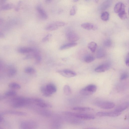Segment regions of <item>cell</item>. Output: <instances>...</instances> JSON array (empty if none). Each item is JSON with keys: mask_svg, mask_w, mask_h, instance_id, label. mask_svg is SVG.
Segmentation results:
<instances>
[{"mask_svg": "<svg viewBox=\"0 0 129 129\" xmlns=\"http://www.w3.org/2000/svg\"><path fill=\"white\" fill-rule=\"evenodd\" d=\"M112 4V1L107 0L103 2L101 5L100 8L102 10H104L109 8Z\"/></svg>", "mask_w": 129, "mask_h": 129, "instance_id": "obj_17", "label": "cell"}, {"mask_svg": "<svg viewBox=\"0 0 129 129\" xmlns=\"http://www.w3.org/2000/svg\"><path fill=\"white\" fill-rule=\"evenodd\" d=\"M94 59V57L91 55H87L84 58V61L87 63H90L92 62Z\"/></svg>", "mask_w": 129, "mask_h": 129, "instance_id": "obj_31", "label": "cell"}, {"mask_svg": "<svg viewBox=\"0 0 129 129\" xmlns=\"http://www.w3.org/2000/svg\"><path fill=\"white\" fill-rule=\"evenodd\" d=\"M128 77V75L126 73H124L122 74L121 76L120 79L121 80H124L127 79Z\"/></svg>", "mask_w": 129, "mask_h": 129, "instance_id": "obj_40", "label": "cell"}, {"mask_svg": "<svg viewBox=\"0 0 129 129\" xmlns=\"http://www.w3.org/2000/svg\"><path fill=\"white\" fill-rule=\"evenodd\" d=\"M2 22L3 21L2 20L0 19V24H1L2 23Z\"/></svg>", "mask_w": 129, "mask_h": 129, "instance_id": "obj_48", "label": "cell"}, {"mask_svg": "<svg viewBox=\"0 0 129 129\" xmlns=\"http://www.w3.org/2000/svg\"><path fill=\"white\" fill-rule=\"evenodd\" d=\"M6 1L5 0H0V5H2L3 4H4L6 2Z\"/></svg>", "mask_w": 129, "mask_h": 129, "instance_id": "obj_45", "label": "cell"}, {"mask_svg": "<svg viewBox=\"0 0 129 129\" xmlns=\"http://www.w3.org/2000/svg\"><path fill=\"white\" fill-rule=\"evenodd\" d=\"M52 1L51 0H46L45 1L46 3H50Z\"/></svg>", "mask_w": 129, "mask_h": 129, "instance_id": "obj_47", "label": "cell"}, {"mask_svg": "<svg viewBox=\"0 0 129 129\" xmlns=\"http://www.w3.org/2000/svg\"><path fill=\"white\" fill-rule=\"evenodd\" d=\"M129 106V103L126 102L122 104L117 106L114 110L116 112L121 113L127 109Z\"/></svg>", "mask_w": 129, "mask_h": 129, "instance_id": "obj_11", "label": "cell"}, {"mask_svg": "<svg viewBox=\"0 0 129 129\" xmlns=\"http://www.w3.org/2000/svg\"><path fill=\"white\" fill-rule=\"evenodd\" d=\"M124 7V5L121 2H118L115 6L114 11L116 13H118Z\"/></svg>", "mask_w": 129, "mask_h": 129, "instance_id": "obj_20", "label": "cell"}, {"mask_svg": "<svg viewBox=\"0 0 129 129\" xmlns=\"http://www.w3.org/2000/svg\"><path fill=\"white\" fill-rule=\"evenodd\" d=\"M4 98L3 97H2V96L0 95V100L2 99V98Z\"/></svg>", "mask_w": 129, "mask_h": 129, "instance_id": "obj_49", "label": "cell"}, {"mask_svg": "<svg viewBox=\"0 0 129 129\" xmlns=\"http://www.w3.org/2000/svg\"><path fill=\"white\" fill-rule=\"evenodd\" d=\"M24 72L27 74H34L36 73V70L33 68L30 67L26 68L24 69Z\"/></svg>", "mask_w": 129, "mask_h": 129, "instance_id": "obj_34", "label": "cell"}, {"mask_svg": "<svg viewBox=\"0 0 129 129\" xmlns=\"http://www.w3.org/2000/svg\"><path fill=\"white\" fill-rule=\"evenodd\" d=\"M37 124L33 121H26L22 122L20 125V129H35Z\"/></svg>", "mask_w": 129, "mask_h": 129, "instance_id": "obj_5", "label": "cell"}, {"mask_svg": "<svg viewBox=\"0 0 129 129\" xmlns=\"http://www.w3.org/2000/svg\"><path fill=\"white\" fill-rule=\"evenodd\" d=\"M53 23L55 25L58 27L63 26L65 25L64 22L61 21H56Z\"/></svg>", "mask_w": 129, "mask_h": 129, "instance_id": "obj_38", "label": "cell"}, {"mask_svg": "<svg viewBox=\"0 0 129 129\" xmlns=\"http://www.w3.org/2000/svg\"><path fill=\"white\" fill-rule=\"evenodd\" d=\"M52 35L51 34H47L43 39L42 41L43 42H45L49 40V38Z\"/></svg>", "mask_w": 129, "mask_h": 129, "instance_id": "obj_41", "label": "cell"}, {"mask_svg": "<svg viewBox=\"0 0 129 129\" xmlns=\"http://www.w3.org/2000/svg\"><path fill=\"white\" fill-rule=\"evenodd\" d=\"M105 54L104 50L102 48H99L96 54V57L98 58H100L104 57Z\"/></svg>", "mask_w": 129, "mask_h": 129, "instance_id": "obj_21", "label": "cell"}, {"mask_svg": "<svg viewBox=\"0 0 129 129\" xmlns=\"http://www.w3.org/2000/svg\"><path fill=\"white\" fill-rule=\"evenodd\" d=\"M47 91L51 94L57 91V88L54 84L50 83L45 86Z\"/></svg>", "mask_w": 129, "mask_h": 129, "instance_id": "obj_12", "label": "cell"}, {"mask_svg": "<svg viewBox=\"0 0 129 129\" xmlns=\"http://www.w3.org/2000/svg\"><path fill=\"white\" fill-rule=\"evenodd\" d=\"M0 129H3L2 128L0 127Z\"/></svg>", "mask_w": 129, "mask_h": 129, "instance_id": "obj_51", "label": "cell"}, {"mask_svg": "<svg viewBox=\"0 0 129 129\" xmlns=\"http://www.w3.org/2000/svg\"><path fill=\"white\" fill-rule=\"evenodd\" d=\"M56 72L63 76L67 78L73 77L77 75L75 72L68 69L59 70Z\"/></svg>", "mask_w": 129, "mask_h": 129, "instance_id": "obj_6", "label": "cell"}, {"mask_svg": "<svg viewBox=\"0 0 129 129\" xmlns=\"http://www.w3.org/2000/svg\"><path fill=\"white\" fill-rule=\"evenodd\" d=\"M93 129V128H88V129Z\"/></svg>", "mask_w": 129, "mask_h": 129, "instance_id": "obj_52", "label": "cell"}, {"mask_svg": "<svg viewBox=\"0 0 129 129\" xmlns=\"http://www.w3.org/2000/svg\"><path fill=\"white\" fill-rule=\"evenodd\" d=\"M17 72L16 69L14 68L10 69L8 71V75L9 77H12L15 76Z\"/></svg>", "mask_w": 129, "mask_h": 129, "instance_id": "obj_33", "label": "cell"}, {"mask_svg": "<svg viewBox=\"0 0 129 129\" xmlns=\"http://www.w3.org/2000/svg\"><path fill=\"white\" fill-rule=\"evenodd\" d=\"M81 27L83 28L88 30H95L96 29V26L93 24L89 23H82Z\"/></svg>", "mask_w": 129, "mask_h": 129, "instance_id": "obj_15", "label": "cell"}, {"mask_svg": "<svg viewBox=\"0 0 129 129\" xmlns=\"http://www.w3.org/2000/svg\"><path fill=\"white\" fill-rule=\"evenodd\" d=\"M129 54H128L125 61V64L126 65L128 66H129Z\"/></svg>", "mask_w": 129, "mask_h": 129, "instance_id": "obj_43", "label": "cell"}, {"mask_svg": "<svg viewBox=\"0 0 129 129\" xmlns=\"http://www.w3.org/2000/svg\"><path fill=\"white\" fill-rule=\"evenodd\" d=\"M40 90L42 93L43 96L46 97H49L51 96V94L47 91L45 86H42Z\"/></svg>", "mask_w": 129, "mask_h": 129, "instance_id": "obj_29", "label": "cell"}, {"mask_svg": "<svg viewBox=\"0 0 129 129\" xmlns=\"http://www.w3.org/2000/svg\"><path fill=\"white\" fill-rule=\"evenodd\" d=\"M62 113L66 115L73 116L79 119L89 120L94 119L95 117L92 115L87 114L80 113L69 111H64Z\"/></svg>", "mask_w": 129, "mask_h": 129, "instance_id": "obj_2", "label": "cell"}, {"mask_svg": "<svg viewBox=\"0 0 129 129\" xmlns=\"http://www.w3.org/2000/svg\"><path fill=\"white\" fill-rule=\"evenodd\" d=\"M76 6L75 5L73 6L70 10V15L71 16L74 15L76 13Z\"/></svg>", "mask_w": 129, "mask_h": 129, "instance_id": "obj_39", "label": "cell"}, {"mask_svg": "<svg viewBox=\"0 0 129 129\" xmlns=\"http://www.w3.org/2000/svg\"><path fill=\"white\" fill-rule=\"evenodd\" d=\"M5 114H14L17 115L21 116H25L26 115V114L24 112L17 111H7L4 112H2L1 115Z\"/></svg>", "mask_w": 129, "mask_h": 129, "instance_id": "obj_18", "label": "cell"}, {"mask_svg": "<svg viewBox=\"0 0 129 129\" xmlns=\"http://www.w3.org/2000/svg\"><path fill=\"white\" fill-rule=\"evenodd\" d=\"M38 107L42 108L51 107L52 106L50 104L45 103V102L38 103L36 104Z\"/></svg>", "mask_w": 129, "mask_h": 129, "instance_id": "obj_35", "label": "cell"}, {"mask_svg": "<svg viewBox=\"0 0 129 129\" xmlns=\"http://www.w3.org/2000/svg\"><path fill=\"white\" fill-rule=\"evenodd\" d=\"M9 87L12 89H19L21 88L20 85L18 84L15 82H11L8 85Z\"/></svg>", "mask_w": 129, "mask_h": 129, "instance_id": "obj_28", "label": "cell"}, {"mask_svg": "<svg viewBox=\"0 0 129 129\" xmlns=\"http://www.w3.org/2000/svg\"><path fill=\"white\" fill-rule=\"evenodd\" d=\"M34 50L29 47H21L18 48V51L19 53L22 54L27 53L33 52Z\"/></svg>", "mask_w": 129, "mask_h": 129, "instance_id": "obj_13", "label": "cell"}, {"mask_svg": "<svg viewBox=\"0 0 129 129\" xmlns=\"http://www.w3.org/2000/svg\"><path fill=\"white\" fill-rule=\"evenodd\" d=\"M110 66L108 63H104L97 67L95 69V72L101 73L105 72L109 69Z\"/></svg>", "mask_w": 129, "mask_h": 129, "instance_id": "obj_10", "label": "cell"}, {"mask_svg": "<svg viewBox=\"0 0 129 129\" xmlns=\"http://www.w3.org/2000/svg\"><path fill=\"white\" fill-rule=\"evenodd\" d=\"M33 57L36 60L37 63H39L41 60V57L39 53L34 50L33 52Z\"/></svg>", "mask_w": 129, "mask_h": 129, "instance_id": "obj_32", "label": "cell"}, {"mask_svg": "<svg viewBox=\"0 0 129 129\" xmlns=\"http://www.w3.org/2000/svg\"><path fill=\"white\" fill-rule=\"evenodd\" d=\"M112 44V40L109 39H106L104 42V46L106 47H110L111 46Z\"/></svg>", "mask_w": 129, "mask_h": 129, "instance_id": "obj_37", "label": "cell"}, {"mask_svg": "<svg viewBox=\"0 0 129 129\" xmlns=\"http://www.w3.org/2000/svg\"><path fill=\"white\" fill-rule=\"evenodd\" d=\"M36 9L40 16L42 18L44 19H46L47 18L48 15L43 9L38 6L36 7Z\"/></svg>", "mask_w": 129, "mask_h": 129, "instance_id": "obj_14", "label": "cell"}, {"mask_svg": "<svg viewBox=\"0 0 129 129\" xmlns=\"http://www.w3.org/2000/svg\"><path fill=\"white\" fill-rule=\"evenodd\" d=\"M21 3V1H19L18 2L15 8V10L16 11H18L19 10Z\"/></svg>", "mask_w": 129, "mask_h": 129, "instance_id": "obj_42", "label": "cell"}, {"mask_svg": "<svg viewBox=\"0 0 129 129\" xmlns=\"http://www.w3.org/2000/svg\"><path fill=\"white\" fill-rule=\"evenodd\" d=\"M109 16V13L107 11H104L101 14V18L103 20L107 21L108 20Z\"/></svg>", "mask_w": 129, "mask_h": 129, "instance_id": "obj_30", "label": "cell"}, {"mask_svg": "<svg viewBox=\"0 0 129 129\" xmlns=\"http://www.w3.org/2000/svg\"><path fill=\"white\" fill-rule=\"evenodd\" d=\"M96 105L99 108L105 109H109L113 108L115 106V104L112 102L100 101L97 102Z\"/></svg>", "mask_w": 129, "mask_h": 129, "instance_id": "obj_4", "label": "cell"}, {"mask_svg": "<svg viewBox=\"0 0 129 129\" xmlns=\"http://www.w3.org/2000/svg\"><path fill=\"white\" fill-rule=\"evenodd\" d=\"M72 109L74 110L81 112L88 111L93 110L89 107H73Z\"/></svg>", "mask_w": 129, "mask_h": 129, "instance_id": "obj_19", "label": "cell"}, {"mask_svg": "<svg viewBox=\"0 0 129 129\" xmlns=\"http://www.w3.org/2000/svg\"><path fill=\"white\" fill-rule=\"evenodd\" d=\"M3 118L2 117V115L1 114L0 115V123L3 121Z\"/></svg>", "mask_w": 129, "mask_h": 129, "instance_id": "obj_46", "label": "cell"}, {"mask_svg": "<svg viewBox=\"0 0 129 129\" xmlns=\"http://www.w3.org/2000/svg\"><path fill=\"white\" fill-rule=\"evenodd\" d=\"M14 6L13 4L12 3H8L3 5L1 7V9L4 10H10L12 9Z\"/></svg>", "mask_w": 129, "mask_h": 129, "instance_id": "obj_25", "label": "cell"}, {"mask_svg": "<svg viewBox=\"0 0 129 129\" xmlns=\"http://www.w3.org/2000/svg\"><path fill=\"white\" fill-rule=\"evenodd\" d=\"M121 113L115 111L111 112H99L96 114V115L100 117H117L121 114Z\"/></svg>", "mask_w": 129, "mask_h": 129, "instance_id": "obj_8", "label": "cell"}, {"mask_svg": "<svg viewBox=\"0 0 129 129\" xmlns=\"http://www.w3.org/2000/svg\"><path fill=\"white\" fill-rule=\"evenodd\" d=\"M63 118L67 123L72 124L79 125L83 123L80 119L73 116L65 115Z\"/></svg>", "mask_w": 129, "mask_h": 129, "instance_id": "obj_7", "label": "cell"}, {"mask_svg": "<svg viewBox=\"0 0 129 129\" xmlns=\"http://www.w3.org/2000/svg\"><path fill=\"white\" fill-rule=\"evenodd\" d=\"M17 94L16 92L14 90H9L6 92L5 95L6 96H13Z\"/></svg>", "mask_w": 129, "mask_h": 129, "instance_id": "obj_36", "label": "cell"}, {"mask_svg": "<svg viewBox=\"0 0 129 129\" xmlns=\"http://www.w3.org/2000/svg\"><path fill=\"white\" fill-rule=\"evenodd\" d=\"M58 27L55 25L53 23H51L47 25L45 28L46 30L53 31L58 29Z\"/></svg>", "mask_w": 129, "mask_h": 129, "instance_id": "obj_27", "label": "cell"}, {"mask_svg": "<svg viewBox=\"0 0 129 129\" xmlns=\"http://www.w3.org/2000/svg\"><path fill=\"white\" fill-rule=\"evenodd\" d=\"M66 37L68 40L71 42H75L79 39L78 35L72 31L68 32L66 34Z\"/></svg>", "mask_w": 129, "mask_h": 129, "instance_id": "obj_9", "label": "cell"}, {"mask_svg": "<svg viewBox=\"0 0 129 129\" xmlns=\"http://www.w3.org/2000/svg\"><path fill=\"white\" fill-rule=\"evenodd\" d=\"M77 44V43L75 42H70L62 45L60 47L59 49L62 50L67 49L75 46Z\"/></svg>", "mask_w": 129, "mask_h": 129, "instance_id": "obj_22", "label": "cell"}, {"mask_svg": "<svg viewBox=\"0 0 129 129\" xmlns=\"http://www.w3.org/2000/svg\"><path fill=\"white\" fill-rule=\"evenodd\" d=\"M118 13L119 17L122 19H124L127 17V16L125 10V7L123 8Z\"/></svg>", "mask_w": 129, "mask_h": 129, "instance_id": "obj_24", "label": "cell"}, {"mask_svg": "<svg viewBox=\"0 0 129 129\" xmlns=\"http://www.w3.org/2000/svg\"><path fill=\"white\" fill-rule=\"evenodd\" d=\"M87 47L88 48L91 52H94L96 50L97 44L94 42H91L88 44Z\"/></svg>", "mask_w": 129, "mask_h": 129, "instance_id": "obj_23", "label": "cell"}, {"mask_svg": "<svg viewBox=\"0 0 129 129\" xmlns=\"http://www.w3.org/2000/svg\"><path fill=\"white\" fill-rule=\"evenodd\" d=\"M5 37V34L1 32L0 31V38H4Z\"/></svg>", "mask_w": 129, "mask_h": 129, "instance_id": "obj_44", "label": "cell"}, {"mask_svg": "<svg viewBox=\"0 0 129 129\" xmlns=\"http://www.w3.org/2000/svg\"><path fill=\"white\" fill-rule=\"evenodd\" d=\"M96 86L93 84L88 85L81 89L80 91V93L83 95L88 96L91 95L96 91Z\"/></svg>", "mask_w": 129, "mask_h": 129, "instance_id": "obj_3", "label": "cell"}, {"mask_svg": "<svg viewBox=\"0 0 129 129\" xmlns=\"http://www.w3.org/2000/svg\"><path fill=\"white\" fill-rule=\"evenodd\" d=\"M37 112L39 114L46 117H50L52 115V113L50 111L45 109H39Z\"/></svg>", "mask_w": 129, "mask_h": 129, "instance_id": "obj_16", "label": "cell"}, {"mask_svg": "<svg viewBox=\"0 0 129 129\" xmlns=\"http://www.w3.org/2000/svg\"><path fill=\"white\" fill-rule=\"evenodd\" d=\"M31 98L17 96L11 100L12 106L14 108H20L32 103Z\"/></svg>", "mask_w": 129, "mask_h": 129, "instance_id": "obj_1", "label": "cell"}, {"mask_svg": "<svg viewBox=\"0 0 129 129\" xmlns=\"http://www.w3.org/2000/svg\"><path fill=\"white\" fill-rule=\"evenodd\" d=\"M78 1L77 0H74L73 1L75 2H77V1Z\"/></svg>", "mask_w": 129, "mask_h": 129, "instance_id": "obj_50", "label": "cell"}, {"mask_svg": "<svg viewBox=\"0 0 129 129\" xmlns=\"http://www.w3.org/2000/svg\"><path fill=\"white\" fill-rule=\"evenodd\" d=\"M64 93L67 95H70L71 93V90L70 87L68 85H65L63 89Z\"/></svg>", "mask_w": 129, "mask_h": 129, "instance_id": "obj_26", "label": "cell"}]
</instances>
